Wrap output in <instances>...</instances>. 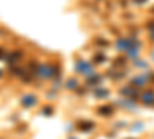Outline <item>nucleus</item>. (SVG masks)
I'll use <instances>...</instances> for the list:
<instances>
[{"mask_svg":"<svg viewBox=\"0 0 154 139\" xmlns=\"http://www.w3.org/2000/svg\"><path fill=\"white\" fill-rule=\"evenodd\" d=\"M140 100H142L145 105L154 104V91H145V93H142V96H140Z\"/></svg>","mask_w":154,"mask_h":139,"instance_id":"obj_1","label":"nucleus"},{"mask_svg":"<svg viewBox=\"0 0 154 139\" xmlns=\"http://www.w3.org/2000/svg\"><path fill=\"white\" fill-rule=\"evenodd\" d=\"M22 104L26 105V107L34 105V104H35V97H34V96H25V97L22 99Z\"/></svg>","mask_w":154,"mask_h":139,"instance_id":"obj_2","label":"nucleus"},{"mask_svg":"<svg viewBox=\"0 0 154 139\" xmlns=\"http://www.w3.org/2000/svg\"><path fill=\"white\" fill-rule=\"evenodd\" d=\"M112 108L111 107H100L99 108V113H100V115H105V116H109V115H112Z\"/></svg>","mask_w":154,"mask_h":139,"instance_id":"obj_3","label":"nucleus"},{"mask_svg":"<svg viewBox=\"0 0 154 139\" xmlns=\"http://www.w3.org/2000/svg\"><path fill=\"white\" fill-rule=\"evenodd\" d=\"M66 87L69 88V90H74V88L77 87V81H75V79H69V81L66 82Z\"/></svg>","mask_w":154,"mask_h":139,"instance_id":"obj_4","label":"nucleus"},{"mask_svg":"<svg viewBox=\"0 0 154 139\" xmlns=\"http://www.w3.org/2000/svg\"><path fill=\"white\" fill-rule=\"evenodd\" d=\"M91 127H94L93 122H89V124H83V125H80V124H79V128H83V130H88V128H91Z\"/></svg>","mask_w":154,"mask_h":139,"instance_id":"obj_5","label":"nucleus"}]
</instances>
